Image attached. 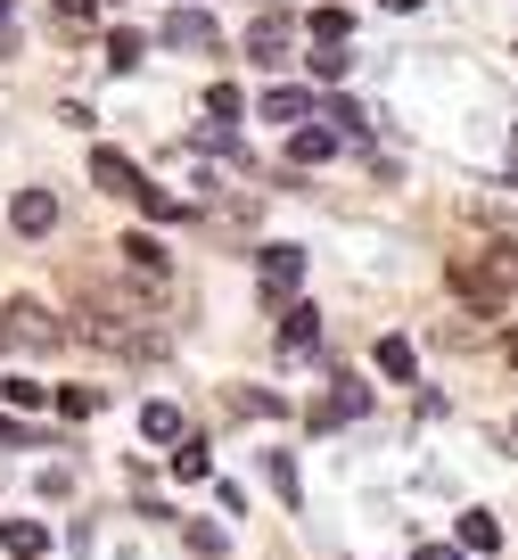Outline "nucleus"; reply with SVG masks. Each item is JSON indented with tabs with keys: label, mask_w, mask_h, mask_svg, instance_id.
<instances>
[{
	"label": "nucleus",
	"mask_w": 518,
	"mask_h": 560,
	"mask_svg": "<svg viewBox=\"0 0 518 560\" xmlns=\"http://www.w3.org/2000/svg\"><path fill=\"white\" fill-rule=\"evenodd\" d=\"M67 347V322H50V305L9 298L0 305V354H58Z\"/></svg>",
	"instance_id": "f257e3e1"
},
{
	"label": "nucleus",
	"mask_w": 518,
	"mask_h": 560,
	"mask_svg": "<svg viewBox=\"0 0 518 560\" xmlns=\"http://www.w3.org/2000/svg\"><path fill=\"white\" fill-rule=\"evenodd\" d=\"M289 42H296V18H289V9H280V18L263 9V18L247 25V58H256V67H289Z\"/></svg>",
	"instance_id": "f03ea898"
},
{
	"label": "nucleus",
	"mask_w": 518,
	"mask_h": 560,
	"mask_svg": "<svg viewBox=\"0 0 518 560\" xmlns=\"http://www.w3.org/2000/svg\"><path fill=\"white\" fill-rule=\"evenodd\" d=\"M9 231L50 240V231H58V190H42V182H34V190H17V198H9Z\"/></svg>",
	"instance_id": "7ed1b4c3"
},
{
	"label": "nucleus",
	"mask_w": 518,
	"mask_h": 560,
	"mask_svg": "<svg viewBox=\"0 0 518 560\" xmlns=\"http://www.w3.org/2000/svg\"><path fill=\"white\" fill-rule=\"evenodd\" d=\"M156 42H173V50H214V18L198 9V0H181V9L165 18V34H156Z\"/></svg>",
	"instance_id": "20e7f679"
},
{
	"label": "nucleus",
	"mask_w": 518,
	"mask_h": 560,
	"mask_svg": "<svg viewBox=\"0 0 518 560\" xmlns=\"http://www.w3.org/2000/svg\"><path fill=\"white\" fill-rule=\"evenodd\" d=\"M370 412V387L363 380H329V404L313 412V429H338V420H363Z\"/></svg>",
	"instance_id": "39448f33"
},
{
	"label": "nucleus",
	"mask_w": 518,
	"mask_h": 560,
	"mask_svg": "<svg viewBox=\"0 0 518 560\" xmlns=\"http://www.w3.org/2000/svg\"><path fill=\"white\" fill-rule=\"evenodd\" d=\"M91 182H99V190H116V198H132V190H140V165L123 158V149H91Z\"/></svg>",
	"instance_id": "423d86ee"
},
{
	"label": "nucleus",
	"mask_w": 518,
	"mask_h": 560,
	"mask_svg": "<svg viewBox=\"0 0 518 560\" xmlns=\"http://www.w3.org/2000/svg\"><path fill=\"white\" fill-rule=\"evenodd\" d=\"M289 158L296 165H329L338 158V132H329V124H289Z\"/></svg>",
	"instance_id": "0eeeda50"
},
{
	"label": "nucleus",
	"mask_w": 518,
	"mask_h": 560,
	"mask_svg": "<svg viewBox=\"0 0 518 560\" xmlns=\"http://www.w3.org/2000/svg\"><path fill=\"white\" fill-rule=\"evenodd\" d=\"M280 347L313 354V347H321V314H313V305H280Z\"/></svg>",
	"instance_id": "6e6552de"
},
{
	"label": "nucleus",
	"mask_w": 518,
	"mask_h": 560,
	"mask_svg": "<svg viewBox=\"0 0 518 560\" xmlns=\"http://www.w3.org/2000/svg\"><path fill=\"white\" fill-rule=\"evenodd\" d=\"M256 272H263V289H296V280H305V256H296V247H256Z\"/></svg>",
	"instance_id": "1a4fd4ad"
},
{
	"label": "nucleus",
	"mask_w": 518,
	"mask_h": 560,
	"mask_svg": "<svg viewBox=\"0 0 518 560\" xmlns=\"http://www.w3.org/2000/svg\"><path fill=\"white\" fill-rule=\"evenodd\" d=\"M140 438H149V445H181V438H190V420L173 412V404H140Z\"/></svg>",
	"instance_id": "9d476101"
},
{
	"label": "nucleus",
	"mask_w": 518,
	"mask_h": 560,
	"mask_svg": "<svg viewBox=\"0 0 518 560\" xmlns=\"http://www.w3.org/2000/svg\"><path fill=\"white\" fill-rule=\"evenodd\" d=\"M469 272L485 280V289H518V240H502V247H485V264H469Z\"/></svg>",
	"instance_id": "9b49d317"
},
{
	"label": "nucleus",
	"mask_w": 518,
	"mask_h": 560,
	"mask_svg": "<svg viewBox=\"0 0 518 560\" xmlns=\"http://www.w3.org/2000/svg\"><path fill=\"white\" fill-rule=\"evenodd\" d=\"M263 116H272V124H305V116H313V91L272 83V91H263Z\"/></svg>",
	"instance_id": "f8f14e48"
},
{
	"label": "nucleus",
	"mask_w": 518,
	"mask_h": 560,
	"mask_svg": "<svg viewBox=\"0 0 518 560\" xmlns=\"http://www.w3.org/2000/svg\"><path fill=\"white\" fill-rule=\"evenodd\" d=\"M321 116H329V132H338V140H363V132H370V107H363V100H329Z\"/></svg>",
	"instance_id": "ddd939ff"
},
{
	"label": "nucleus",
	"mask_w": 518,
	"mask_h": 560,
	"mask_svg": "<svg viewBox=\"0 0 518 560\" xmlns=\"http://www.w3.org/2000/svg\"><path fill=\"white\" fill-rule=\"evenodd\" d=\"M305 34H313V42H354V18H345V0L313 9V18H305Z\"/></svg>",
	"instance_id": "4468645a"
},
{
	"label": "nucleus",
	"mask_w": 518,
	"mask_h": 560,
	"mask_svg": "<svg viewBox=\"0 0 518 560\" xmlns=\"http://www.w3.org/2000/svg\"><path fill=\"white\" fill-rule=\"evenodd\" d=\"M123 264H132L140 280H165V247H156L149 231H132V240H123Z\"/></svg>",
	"instance_id": "2eb2a0df"
},
{
	"label": "nucleus",
	"mask_w": 518,
	"mask_h": 560,
	"mask_svg": "<svg viewBox=\"0 0 518 560\" xmlns=\"http://www.w3.org/2000/svg\"><path fill=\"white\" fill-rule=\"evenodd\" d=\"M173 478H181V487L214 478V454H207V445H190V438H181V445H173Z\"/></svg>",
	"instance_id": "dca6fc26"
},
{
	"label": "nucleus",
	"mask_w": 518,
	"mask_h": 560,
	"mask_svg": "<svg viewBox=\"0 0 518 560\" xmlns=\"http://www.w3.org/2000/svg\"><path fill=\"white\" fill-rule=\"evenodd\" d=\"M231 412H247V420L280 412V420H289V396H263V387H231Z\"/></svg>",
	"instance_id": "f3484780"
},
{
	"label": "nucleus",
	"mask_w": 518,
	"mask_h": 560,
	"mask_svg": "<svg viewBox=\"0 0 518 560\" xmlns=\"http://www.w3.org/2000/svg\"><path fill=\"white\" fill-rule=\"evenodd\" d=\"M140 50H149V42H140L132 25H116V34H107V67H116V74H132V67H140Z\"/></svg>",
	"instance_id": "a211bd4d"
},
{
	"label": "nucleus",
	"mask_w": 518,
	"mask_h": 560,
	"mask_svg": "<svg viewBox=\"0 0 518 560\" xmlns=\"http://www.w3.org/2000/svg\"><path fill=\"white\" fill-rule=\"evenodd\" d=\"M461 544L469 552H502V527L485 520V511H461Z\"/></svg>",
	"instance_id": "6ab92c4d"
},
{
	"label": "nucleus",
	"mask_w": 518,
	"mask_h": 560,
	"mask_svg": "<svg viewBox=\"0 0 518 560\" xmlns=\"http://www.w3.org/2000/svg\"><path fill=\"white\" fill-rule=\"evenodd\" d=\"M379 371L387 380H412V338H379Z\"/></svg>",
	"instance_id": "aec40b11"
},
{
	"label": "nucleus",
	"mask_w": 518,
	"mask_h": 560,
	"mask_svg": "<svg viewBox=\"0 0 518 560\" xmlns=\"http://www.w3.org/2000/svg\"><path fill=\"white\" fill-rule=\"evenodd\" d=\"M0 544H9V552H25V560H34V552H42V544H50V536H42L34 520H9V527H0Z\"/></svg>",
	"instance_id": "412c9836"
},
{
	"label": "nucleus",
	"mask_w": 518,
	"mask_h": 560,
	"mask_svg": "<svg viewBox=\"0 0 518 560\" xmlns=\"http://www.w3.org/2000/svg\"><path fill=\"white\" fill-rule=\"evenodd\" d=\"M345 67H354V50H345V42H321V50H313V74H321V83H338Z\"/></svg>",
	"instance_id": "4be33fe9"
},
{
	"label": "nucleus",
	"mask_w": 518,
	"mask_h": 560,
	"mask_svg": "<svg viewBox=\"0 0 518 560\" xmlns=\"http://www.w3.org/2000/svg\"><path fill=\"white\" fill-rule=\"evenodd\" d=\"M140 207H149V223H181V198H165V190H149V182H140Z\"/></svg>",
	"instance_id": "5701e85b"
},
{
	"label": "nucleus",
	"mask_w": 518,
	"mask_h": 560,
	"mask_svg": "<svg viewBox=\"0 0 518 560\" xmlns=\"http://www.w3.org/2000/svg\"><path fill=\"white\" fill-rule=\"evenodd\" d=\"M58 412H67V420H91V412H99V387H58Z\"/></svg>",
	"instance_id": "b1692460"
},
{
	"label": "nucleus",
	"mask_w": 518,
	"mask_h": 560,
	"mask_svg": "<svg viewBox=\"0 0 518 560\" xmlns=\"http://www.w3.org/2000/svg\"><path fill=\"white\" fill-rule=\"evenodd\" d=\"M0 396L17 404V412H34V404H50V387H42V380H0Z\"/></svg>",
	"instance_id": "393cba45"
},
{
	"label": "nucleus",
	"mask_w": 518,
	"mask_h": 560,
	"mask_svg": "<svg viewBox=\"0 0 518 560\" xmlns=\"http://www.w3.org/2000/svg\"><path fill=\"white\" fill-rule=\"evenodd\" d=\"M263 470H272V487H280V503H296V462H289V454H280V445H272V454H263Z\"/></svg>",
	"instance_id": "a878e982"
},
{
	"label": "nucleus",
	"mask_w": 518,
	"mask_h": 560,
	"mask_svg": "<svg viewBox=\"0 0 518 560\" xmlns=\"http://www.w3.org/2000/svg\"><path fill=\"white\" fill-rule=\"evenodd\" d=\"M207 116H214V124H239V91H231V83H214V100H207Z\"/></svg>",
	"instance_id": "bb28decb"
},
{
	"label": "nucleus",
	"mask_w": 518,
	"mask_h": 560,
	"mask_svg": "<svg viewBox=\"0 0 518 560\" xmlns=\"http://www.w3.org/2000/svg\"><path fill=\"white\" fill-rule=\"evenodd\" d=\"M190 552H207V560H223V552H231V536H223V527H190Z\"/></svg>",
	"instance_id": "cd10ccee"
},
{
	"label": "nucleus",
	"mask_w": 518,
	"mask_h": 560,
	"mask_svg": "<svg viewBox=\"0 0 518 560\" xmlns=\"http://www.w3.org/2000/svg\"><path fill=\"white\" fill-rule=\"evenodd\" d=\"M412 560H469V552H461V544H420Z\"/></svg>",
	"instance_id": "c85d7f7f"
},
{
	"label": "nucleus",
	"mask_w": 518,
	"mask_h": 560,
	"mask_svg": "<svg viewBox=\"0 0 518 560\" xmlns=\"http://www.w3.org/2000/svg\"><path fill=\"white\" fill-rule=\"evenodd\" d=\"M58 9H67V18H83V25L99 18V0H58Z\"/></svg>",
	"instance_id": "c756f323"
},
{
	"label": "nucleus",
	"mask_w": 518,
	"mask_h": 560,
	"mask_svg": "<svg viewBox=\"0 0 518 560\" xmlns=\"http://www.w3.org/2000/svg\"><path fill=\"white\" fill-rule=\"evenodd\" d=\"M9 438H17V445H25V429H17V420H9V412H0V445H9Z\"/></svg>",
	"instance_id": "7c9ffc66"
},
{
	"label": "nucleus",
	"mask_w": 518,
	"mask_h": 560,
	"mask_svg": "<svg viewBox=\"0 0 518 560\" xmlns=\"http://www.w3.org/2000/svg\"><path fill=\"white\" fill-rule=\"evenodd\" d=\"M510 182H518V132H510Z\"/></svg>",
	"instance_id": "2f4dec72"
},
{
	"label": "nucleus",
	"mask_w": 518,
	"mask_h": 560,
	"mask_svg": "<svg viewBox=\"0 0 518 560\" xmlns=\"http://www.w3.org/2000/svg\"><path fill=\"white\" fill-rule=\"evenodd\" d=\"M387 9H420V0H387Z\"/></svg>",
	"instance_id": "473e14b6"
},
{
	"label": "nucleus",
	"mask_w": 518,
	"mask_h": 560,
	"mask_svg": "<svg viewBox=\"0 0 518 560\" xmlns=\"http://www.w3.org/2000/svg\"><path fill=\"white\" fill-rule=\"evenodd\" d=\"M510 363H518V338H510Z\"/></svg>",
	"instance_id": "72a5a7b5"
}]
</instances>
